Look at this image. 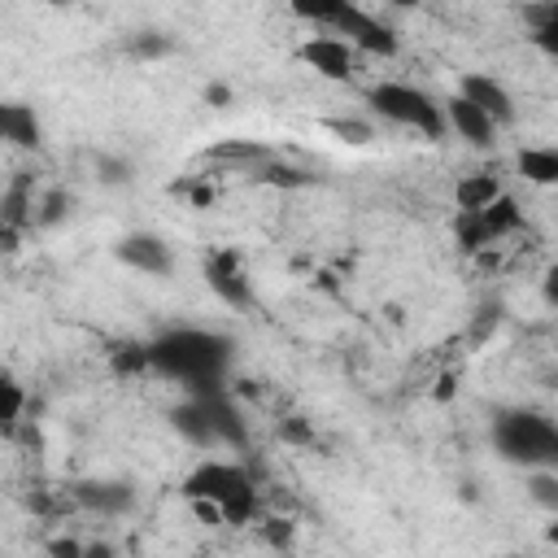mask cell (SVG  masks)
<instances>
[{
  "label": "cell",
  "mask_w": 558,
  "mask_h": 558,
  "mask_svg": "<svg viewBox=\"0 0 558 558\" xmlns=\"http://www.w3.org/2000/svg\"><path fill=\"white\" fill-rule=\"evenodd\" d=\"M541 301H545L549 310H558V262H549L545 275H541Z\"/></svg>",
  "instance_id": "484cf974"
},
{
  "label": "cell",
  "mask_w": 558,
  "mask_h": 558,
  "mask_svg": "<svg viewBox=\"0 0 558 558\" xmlns=\"http://www.w3.org/2000/svg\"><path fill=\"white\" fill-rule=\"evenodd\" d=\"M44 554L48 558H87V545L74 536H52V541H44Z\"/></svg>",
  "instance_id": "cb8c5ba5"
},
{
  "label": "cell",
  "mask_w": 558,
  "mask_h": 558,
  "mask_svg": "<svg viewBox=\"0 0 558 558\" xmlns=\"http://www.w3.org/2000/svg\"><path fill=\"white\" fill-rule=\"evenodd\" d=\"M96 170H100V183H126L131 179V161H122V157H113V153H105L100 161H96Z\"/></svg>",
  "instance_id": "603a6c76"
},
{
  "label": "cell",
  "mask_w": 558,
  "mask_h": 558,
  "mask_svg": "<svg viewBox=\"0 0 558 558\" xmlns=\"http://www.w3.org/2000/svg\"><path fill=\"white\" fill-rule=\"evenodd\" d=\"M366 105H371V113L384 118L388 126L410 131V135H418V140H427V144H440V140L449 135L445 105H440L432 92L414 87V83L379 78V83L366 87Z\"/></svg>",
  "instance_id": "8992f818"
},
{
  "label": "cell",
  "mask_w": 558,
  "mask_h": 558,
  "mask_svg": "<svg viewBox=\"0 0 558 558\" xmlns=\"http://www.w3.org/2000/svg\"><path fill=\"white\" fill-rule=\"evenodd\" d=\"M266 545L292 549V523H288V519H270V523H266Z\"/></svg>",
  "instance_id": "d4e9b609"
},
{
  "label": "cell",
  "mask_w": 558,
  "mask_h": 558,
  "mask_svg": "<svg viewBox=\"0 0 558 558\" xmlns=\"http://www.w3.org/2000/svg\"><path fill=\"white\" fill-rule=\"evenodd\" d=\"M113 253H118L122 266H131L140 275H153V279H166L174 270V253L157 231H131L113 244Z\"/></svg>",
  "instance_id": "8fae6325"
},
{
  "label": "cell",
  "mask_w": 558,
  "mask_h": 558,
  "mask_svg": "<svg viewBox=\"0 0 558 558\" xmlns=\"http://www.w3.org/2000/svg\"><path fill=\"white\" fill-rule=\"evenodd\" d=\"M179 497L209 527H244L257 514V480L240 458L205 453L179 484Z\"/></svg>",
  "instance_id": "7a4b0ae2"
},
{
  "label": "cell",
  "mask_w": 558,
  "mask_h": 558,
  "mask_svg": "<svg viewBox=\"0 0 558 558\" xmlns=\"http://www.w3.org/2000/svg\"><path fill=\"white\" fill-rule=\"evenodd\" d=\"M493 453L519 471H558V418L527 410V405H501L488 418Z\"/></svg>",
  "instance_id": "277c9868"
},
{
  "label": "cell",
  "mask_w": 558,
  "mask_h": 558,
  "mask_svg": "<svg viewBox=\"0 0 558 558\" xmlns=\"http://www.w3.org/2000/svg\"><path fill=\"white\" fill-rule=\"evenodd\" d=\"M87 558H113V545H87Z\"/></svg>",
  "instance_id": "f1b7e54d"
},
{
  "label": "cell",
  "mask_w": 558,
  "mask_h": 558,
  "mask_svg": "<svg viewBox=\"0 0 558 558\" xmlns=\"http://www.w3.org/2000/svg\"><path fill=\"white\" fill-rule=\"evenodd\" d=\"M514 170L532 187H558V144H523L514 153Z\"/></svg>",
  "instance_id": "2e32d148"
},
{
  "label": "cell",
  "mask_w": 558,
  "mask_h": 558,
  "mask_svg": "<svg viewBox=\"0 0 558 558\" xmlns=\"http://www.w3.org/2000/svg\"><path fill=\"white\" fill-rule=\"evenodd\" d=\"M458 96L471 100L475 109H484L497 126H514V118H519L510 87H506L497 74H488V70H466V74L458 78Z\"/></svg>",
  "instance_id": "30bf717a"
},
{
  "label": "cell",
  "mask_w": 558,
  "mask_h": 558,
  "mask_svg": "<svg viewBox=\"0 0 558 558\" xmlns=\"http://www.w3.org/2000/svg\"><path fill=\"white\" fill-rule=\"evenodd\" d=\"M527 497L549 519H558V471H527Z\"/></svg>",
  "instance_id": "ffe728a7"
},
{
  "label": "cell",
  "mask_w": 558,
  "mask_h": 558,
  "mask_svg": "<svg viewBox=\"0 0 558 558\" xmlns=\"http://www.w3.org/2000/svg\"><path fill=\"white\" fill-rule=\"evenodd\" d=\"M22 410H26V388L13 375H4L0 379V432L4 436H13L22 427Z\"/></svg>",
  "instance_id": "d6986e66"
},
{
  "label": "cell",
  "mask_w": 558,
  "mask_h": 558,
  "mask_svg": "<svg viewBox=\"0 0 558 558\" xmlns=\"http://www.w3.org/2000/svg\"><path fill=\"white\" fill-rule=\"evenodd\" d=\"M0 140L13 144V148H39L44 144V122L35 113V105L26 100H4L0 105Z\"/></svg>",
  "instance_id": "5bb4252c"
},
{
  "label": "cell",
  "mask_w": 558,
  "mask_h": 558,
  "mask_svg": "<svg viewBox=\"0 0 558 558\" xmlns=\"http://www.w3.org/2000/svg\"><path fill=\"white\" fill-rule=\"evenodd\" d=\"M126 52L140 57V61H153V57L174 52V39H170V35H157V31H140L135 39H126Z\"/></svg>",
  "instance_id": "7402d4cb"
},
{
  "label": "cell",
  "mask_w": 558,
  "mask_h": 558,
  "mask_svg": "<svg viewBox=\"0 0 558 558\" xmlns=\"http://www.w3.org/2000/svg\"><path fill=\"white\" fill-rule=\"evenodd\" d=\"M445 122H449V131H453L458 140H466L471 148H493V144H497V131H501L484 109H475V105L462 100L458 92L445 100Z\"/></svg>",
  "instance_id": "4fadbf2b"
},
{
  "label": "cell",
  "mask_w": 558,
  "mask_h": 558,
  "mask_svg": "<svg viewBox=\"0 0 558 558\" xmlns=\"http://www.w3.org/2000/svg\"><path fill=\"white\" fill-rule=\"evenodd\" d=\"M545 541H549V545H558V519H554V523L545 527Z\"/></svg>",
  "instance_id": "f546056e"
},
{
  "label": "cell",
  "mask_w": 558,
  "mask_h": 558,
  "mask_svg": "<svg viewBox=\"0 0 558 558\" xmlns=\"http://www.w3.org/2000/svg\"><path fill=\"white\" fill-rule=\"evenodd\" d=\"M296 57H301L318 78H327V83H353L357 61H362V57H357L340 35H331V31L305 35L301 48H296Z\"/></svg>",
  "instance_id": "9c48e42d"
},
{
  "label": "cell",
  "mask_w": 558,
  "mask_h": 558,
  "mask_svg": "<svg viewBox=\"0 0 558 558\" xmlns=\"http://www.w3.org/2000/svg\"><path fill=\"white\" fill-rule=\"evenodd\" d=\"M323 126H327L340 144H353V148H362V144H371V140H375V122H371V118H357V113L323 118Z\"/></svg>",
  "instance_id": "ac0fdd59"
},
{
  "label": "cell",
  "mask_w": 558,
  "mask_h": 558,
  "mask_svg": "<svg viewBox=\"0 0 558 558\" xmlns=\"http://www.w3.org/2000/svg\"><path fill=\"white\" fill-rule=\"evenodd\" d=\"M519 227H523V209L514 205L510 192H506L501 201H493L488 209H480V214H458V218H453V235L462 240V248L493 244V240H501V235H510V231H519Z\"/></svg>",
  "instance_id": "ba28073f"
},
{
  "label": "cell",
  "mask_w": 558,
  "mask_h": 558,
  "mask_svg": "<svg viewBox=\"0 0 558 558\" xmlns=\"http://www.w3.org/2000/svg\"><path fill=\"white\" fill-rule=\"evenodd\" d=\"M170 427L205 453H244L248 449V423H244V414L227 388L187 392L170 410Z\"/></svg>",
  "instance_id": "3957f363"
},
{
  "label": "cell",
  "mask_w": 558,
  "mask_h": 558,
  "mask_svg": "<svg viewBox=\"0 0 558 558\" xmlns=\"http://www.w3.org/2000/svg\"><path fill=\"white\" fill-rule=\"evenodd\" d=\"M144 344H148L153 375L179 384L183 397L227 388L231 366H235V340L214 327H166Z\"/></svg>",
  "instance_id": "6da1fadb"
},
{
  "label": "cell",
  "mask_w": 558,
  "mask_h": 558,
  "mask_svg": "<svg viewBox=\"0 0 558 558\" xmlns=\"http://www.w3.org/2000/svg\"><path fill=\"white\" fill-rule=\"evenodd\" d=\"M201 275L209 283V292L231 305V310H253L257 305V292H253V279H248V266L235 248H209L205 262H201Z\"/></svg>",
  "instance_id": "52a82bcc"
},
{
  "label": "cell",
  "mask_w": 558,
  "mask_h": 558,
  "mask_svg": "<svg viewBox=\"0 0 558 558\" xmlns=\"http://www.w3.org/2000/svg\"><path fill=\"white\" fill-rule=\"evenodd\" d=\"M283 440H301V445H314V432H310V427H301V423L292 418V423H283Z\"/></svg>",
  "instance_id": "4316f807"
},
{
  "label": "cell",
  "mask_w": 558,
  "mask_h": 558,
  "mask_svg": "<svg viewBox=\"0 0 558 558\" xmlns=\"http://www.w3.org/2000/svg\"><path fill=\"white\" fill-rule=\"evenodd\" d=\"M292 13L305 17V22H314L318 31L340 35L357 57H384V61H392L401 52L397 31L384 17H375L371 9H362V4H349V0H314V4H305L301 0V4H292Z\"/></svg>",
  "instance_id": "5b68a950"
},
{
  "label": "cell",
  "mask_w": 558,
  "mask_h": 558,
  "mask_svg": "<svg viewBox=\"0 0 558 558\" xmlns=\"http://www.w3.org/2000/svg\"><path fill=\"white\" fill-rule=\"evenodd\" d=\"M70 205H74V201H70V192H65V187H52V192H44V196L35 201L31 222H35V227H57V222L70 214Z\"/></svg>",
  "instance_id": "44dd1931"
},
{
  "label": "cell",
  "mask_w": 558,
  "mask_h": 558,
  "mask_svg": "<svg viewBox=\"0 0 558 558\" xmlns=\"http://www.w3.org/2000/svg\"><path fill=\"white\" fill-rule=\"evenodd\" d=\"M523 26H527V39L558 65V0H549V4H527V9H523Z\"/></svg>",
  "instance_id": "e0dca14e"
},
{
  "label": "cell",
  "mask_w": 558,
  "mask_h": 558,
  "mask_svg": "<svg viewBox=\"0 0 558 558\" xmlns=\"http://www.w3.org/2000/svg\"><path fill=\"white\" fill-rule=\"evenodd\" d=\"M70 497L92 510V514H105V519H118L135 506V488L126 480H74L70 484Z\"/></svg>",
  "instance_id": "7c38bea8"
},
{
  "label": "cell",
  "mask_w": 558,
  "mask_h": 558,
  "mask_svg": "<svg viewBox=\"0 0 558 558\" xmlns=\"http://www.w3.org/2000/svg\"><path fill=\"white\" fill-rule=\"evenodd\" d=\"M501 196H506V187H501V179L488 174V170H471V174H462V179L453 183V205H458V214H480V209H488V205L501 201Z\"/></svg>",
  "instance_id": "9a60e30c"
},
{
  "label": "cell",
  "mask_w": 558,
  "mask_h": 558,
  "mask_svg": "<svg viewBox=\"0 0 558 558\" xmlns=\"http://www.w3.org/2000/svg\"><path fill=\"white\" fill-rule=\"evenodd\" d=\"M205 100H218V105H222V100H227V87H222V83H214V87H205Z\"/></svg>",
  "instance_id": "83f0119b"
}]
</instances>
